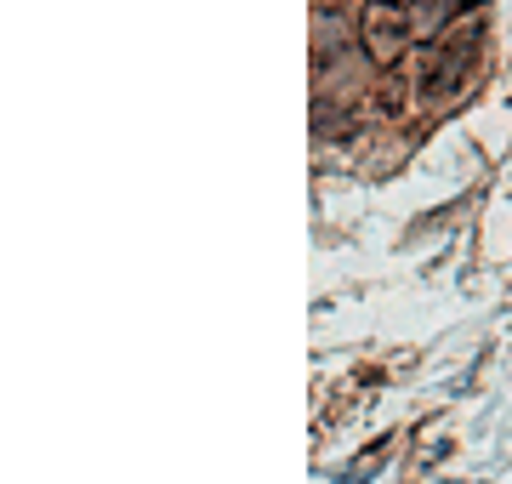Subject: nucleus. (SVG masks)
<instances>
[{"mask_svg":"<svg viewBox=\"0 0 512 484\" xmlns=\"http://www.w3.org/2000/svg\"><path fill=\"white\" fill-rule=\"evenodd\" d=\"M410 29H416V18H410V6L404 0H376L365 12V46L376 63H393V57L410 46Z\"/></svg>","mask_w":512,"mask_h":484,"instance_id":"f03ea898","label":"nucleus"},{"mask_svg":"<svg viewBox=\"0 0 512 484\" xmlns=\"http://www.w3.org/2000/svg\"><path fill=\"white\" fill-rule=\"evenodd\" d=\"M467 63H473V35H444L433 40V52L421 57V92L427 97H450L456 86H467Z\"/></svg>","mask_w":512,"mask_h":484,"instance_id":"f257e3e1","label":"nucleus"}]
</instances>
